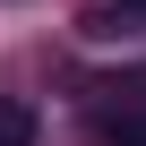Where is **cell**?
I'll list each match as a JSON object with an SVG mask.
<instances>
[{
  "label": "cell",
  "mask_w": 146,
  "mask_h": 146,
  "mask_svg": "<svg viewBox=\"0 0 146 146\" xmlns=\"http://www.w3.org/2000/svg\"><path fill=\"white\" fill-rule=\"evenodd\" d=\"M95 137H103V146H146V112H103Z\"/></svg>",
  "instance_id": "cell-1"
},
{
  "label": "cell",
  "mask_w": 146,
  "mask_h": 146,
  "mask_svg": "<svg viewBox=\"0 0 146 146\" xmlns=\"http://www.w3.org/2000/svg\"><path fill=\"white\" fill-rule=\"evenodd\" d=\"M0 146H35V112L17 95H0Z\"/></svg>",
  "instance_id": "cell-2"
}]
</instances>
